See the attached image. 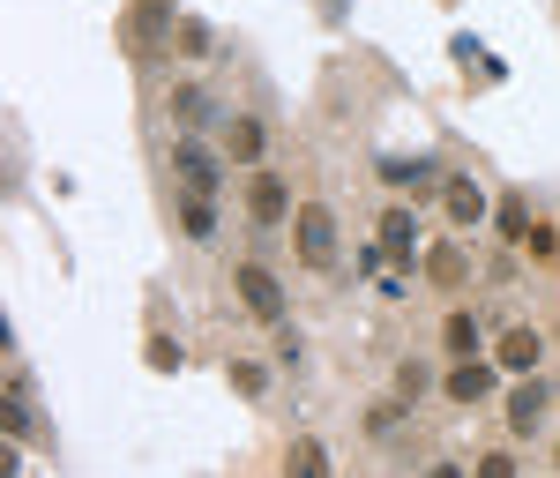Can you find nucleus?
I'll return each mask as SVG.
<instances>
[{
	"label": "nucleus",
	"mask_w": 560,
	"mask_h": 478,
	"mask_svg": "<svg viewBox=\"0 0 560 478\" xmlns=\"http://www.w3.org/2000/svg\"><path fill=\"white\" fill-rule=\"evenodd\" d=\"M165 31H179V23H173V0H128V23H120V38H128L135 60H150V53L165 45Z\"/></svg>",
	"instance_id": "f257e3e1"
},
{
	"label": "nucleus",
	"mask_w": 560,
	"mask_h": 478,
	"mask_svg": "<svg viewBox=\"0 0 560 478\" xmlns=\"http://www.w3.org/2000/svg\"><path fill=\"white\" fill-rule=\"evenodd\" d=\"M292 240H300L306 269H329V261H337V218H329L322 202H306L300 218H292Z\"/></svg>",
	"instance_id": "f03ea898"
},
{
	"label": "nucleus",
	"mask_w": 560,
	"mask_h": 478,
	"mask_svg": "<svg viewBox=\"0 0 560 478\" xmlns=\"http://www.w3.org/2000/svg\"><path fill=\"white\" fill-rule=\"evenodd\" d=\"M240 300H247V314H255V322H284V284H277L261 261H247V269H240Z\"/></svg>",
	"instance_id": "7ed1b4c3"
},
{
	"label": "nucleus",
	"mask_w": 560,
	"mask_h": 478,
	"mask_svg": "<svg viewBox=\"0 0 560 478\" xmlns=\"http://www.w3.org/2000/svg\"><path fill=\"white\" fill-rule=\"evenodd\" d=\"M493 366H509V374H538V329H501Z\"/></svg>",
	"instance_id": "20e7f679"
},
{
	"label": "nucleus",
	"mask_w": 560,
	"mask_h": 478,
	"mask_svg": "<svg viewBox=\"0 0 560 478\" xmlns=\"http://www.w3.org/2000/svg\"><path fill=\"white\" fill-rule=\"evenodd\" d=\"M546 404H553V396H546V382H530V374H523V389L509 396V427H516V434H538Z\"/></svg>",
	"instance_id": "39448f33"
},
{
	"label": "nucleus",
	"mask_w": 560,
	"mask_h": 478,
	"mask_svg": "<svg viewBox=\"0 0 560 478\" xmlns=\"http://www.w3.org/2000/svg\"><path fill=\"white\" fill-rule=\"evenodd\" d=\"M173 165H179V179H187V195H210V187H217V158L202 150V142H179Z\"/></svg>",
	"instance_id": "423d86ee"
},
{
	"label": "nucleus",
	"mask_w": 560,
	"mask_h": 478,
	"mask_svg": "<svg viewBox=\"0 0 560 478\" xmlns=\"http://www.w3.org/2000/svg\"><path fill=\"white\" fill-rule=\"evenodd\" d=\"M441 389L456 396V404H478V396L493 389V366H486V359H456V366H448V382H441Z\"/></svg>",
	"instance_id": "0eeeda50"
},
{
	"label": "nucleus",
	"mask_w": 560,
	"mask_h": 478,
	"mask_svg": "<svg viewBox=\"0 0 560 478\" xmlns=\"http://www.w3.org/2000/svg\"><path fill=\"white\" fill-rule=\"evenodd\" d=\"M247 218H255V224H277V218H284V179H277V173H255V179H247Z\"/></svg>",
	"instance_id": "6e6552de"
},
{
	"label": "nucleus",
	"mask_w": 560,
	"mask_h": 478,
	"mask_svg": "<svg viewBox=\"0 0 560 478\" xmlns=\"http://www.w3.org/2000/svg\"><path fill=\"white\" fill-rule=\"evenodd\" d=\"M261 142H269V128H261V120H232V128H224V158H232V165H255Z\"/></svg>",
	"instance_id": "1a4fd4ad"
},
{
	"label": "nucleus",
	"mask_w": 560,
	"mask_h": 478,
	"mask_svg": "<svg viewBox=\"0 0 560 478\" xmlns=\"http://www.w3.org/2000/svg\"><path fill=\"white\" fill-rule=\"evenodd\" d=\"M411 247H419V224H411V210H388V218H382V255H404V261H411Z\"/></svg>",
	"instance_id": "9d476101"
},
{
	"label": "nucleus",
	"mask_w": 560,
	"mask_h": 478,
	"mask_svg": "<svg viewBox=\"0 0 560 478\" xmlns=\"http://www.w3.org/2000/svg\"><path fill=\"white\" fill-rule=\"evenodd\" d=\"M441 202H448V218H456V224H478V218H486V195H478L471 179H448V195H441Z\"/></svg>",
	"instance_id": "9b49d317"
},
{
	"label": "nucleus",
	"mask_w": 560,
	"mask_h": 478,
	"mask_svg": "<svg viewBox=\"0 0 560 478\" xmlns=\"http://www.w3.org/2000/svg\"><path fill=\"white\" fill-rule=\"evenodd\" d=\"M464 269H471L464 247H433V261H427V277L441 284V292H456V284H464Z\"/></svg>",
	"instance_id": "f8f14e48"
},
{
	"label": "nucleus",
	"mask_w": 560,
	"mask_h": 478,
	"mask_svg": "<svg viewBox=\"0 0 560 478\" xmlns=\"http://www.w3.org/2000/svg\"><path fill=\"white\" fill-rule=\"evenodd\" d=\"M493 224H501V240H523V232H530V210H523V195H501V202H493Z\"/></svg>",
	"instance_id": "ddd939ff"
},
{
	"label": "nucleus",
	"mask_w": 560,
	"mask_h": 478,
	"mask_svg": "<svg viewBox=\"0 0 560 478\" xmlns=\"http://www.w3.org/2000/svg\"><path fill=\"white\" fill-rule=\"evenodd\" d=\"M173 113H179V128H202V120H210V90H173Z\"/></svg>",
	"instance_id": "4468645a"
},
{
	"label": "nucleus",
	"mask_w": 560,
	"mask_h": 478,
	"mask_svg": "<svg viewBox=\"0 0 560 478\" xmlns=\"http://www.w3.org/2000/svg\"><path fill=\"white\" fill-rule=\"evenodd\" d=\"M173 38H179V53H187V60H202V53H210V23H202V15H179V31H173Z\"/></svg>",
	"instance_id": "2eb2a0df"
},
{
	"label": "nucleus",
	"mask_w": 560,
	"mask_h": 478,
	"mask_svg": "<svg viewBox=\"0 0 560 478\" xmlns=\"http://www.w3.org/2000/svg\"><path fill=\"white\" fill-rule=\"evenodd\" d=\"M179 224H187L195 240H210V232H217V210H210V195H187V210H179Z\"/></svg>",
	"instance_id": "dca6fc26"
},
{
	"label": "nucleus",
	"mask_w": 560,
	"mask_h": 478,
	"mask_svg": "<svg viewBox=\"0 0 560 478\" xmlns=\"http://www.w3.org/2000/svg\"><path fill=\"white\" fill-rule=\"evenodd\" d=\"M441 337H448L456 359H471V351H478V322H471V314H448V329H441Z\"/></svg>",
	"instance_id": "f3484780"
},
{
	"label": "nucleus",
	"mask_w": 560,
	"mask_h": 478,
	"mask_svg": "<svg viewBox=\"0 0 560 478\" xmlns=\"http://www.w3.org/2000/svg\"><path fill=\"white\" fill-rule=\"evenodd\" d=\"M284 471H300V478H322V471H329V456H322L314 441H300V448L284 456Z\"/></svg>",
	"instance_id": "a211bd4d"
},
{
	"label": "nucleus",
	"mask_w": 560,
	"mask_h": 478,
	"mask_svg": "<svg viewBox=\"0 0 560 478\" xmlns=\"http://www.w3.org/2000/svg\"><path fill=\"white\" fill-rule=\"evenodd\" d=\"M232 389H240V396H261V389H269V366L240 359V366H232Z\"/></svg>",
	"instance_id": "6ab92c4d"
},
{
	"label": "nucleus",
	"mask_w": 560,
	"mask_h": 478,
	"mask_svg": "<svg viewBox=\"0 0 560 478\" xmlns=\"http://www.w3.org/2000/svg\"><path fill=\"white\" fill-rule=\"evenodd\" d=\"M150 366H158V374H179V345L173 337H150Z\"/></svg>",
	"instance_id": "aec40b11"
},
{
	"label": "nucleus",
	"mask_w": 560,
	"mask_h": 478,
	"mask_svg": "<svg viewBox=\"0 0 560 478\" xmlns=\"http://www.w3.org/2000/svg\"><path fill=\"white\" fill-rule=\"evenodd\" d=\"M396 419H404V396H396V404H374V411H366V434H388Z\"/></svg>",
	"instance_id": "412c9836"
},
{
	"label": "nucleus",
	"mask_w": 560,
	"mask_h": 478,
	"mask_svg": "<svg viewBox=\"0 0 560 478\" xmlns=\"http://www.w3.org/2000/svg\"><path fill=\"white\" fill-rule=\"evenodd\" d=\"M523 240H530V255H538V261H560V240H553V232H546V224H530Z\"/></svg>",
	"instance_id": "4be33fe9"
},
{
	"label": "nucleus",
	"mask_w": 560,
	"mask_h": 478,
	"mask_svg": "<svg viewBox=\"0 0 560 478\" xmlns=\"http://www.w3.org/2000/svg\"><path fill=\"white\" fill-rule=\"evenodd\" d=\"M516 471V456H501V448H493V456H478V478H509Z\"/></svg>",
	"instance_id": "5701e85b"
}]
</instances>
